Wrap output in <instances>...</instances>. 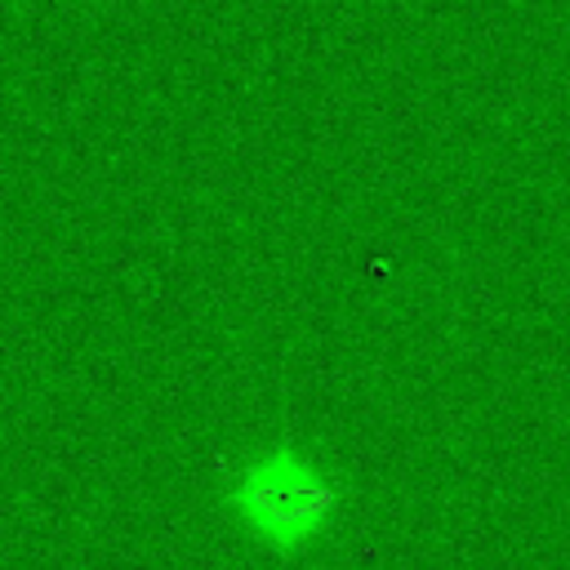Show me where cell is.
I'll return each instance as SVG.
<instances>
[{"label":"cell","instance_id":"1","mask_svg":"<svg viewBox=\"0 0 570 570\" xmlns=\"http://www.w3.org/2000/svg\"><path fill=\"white\" fill-rule=\"evenodd\" d=\"M227 503L245 521V530H254L276 552H289L325 530V521L334 517L338 490L303 454H294L289 445H276L232 481Z\"/></svg>","mask_w":570,"mask_h":570}]
</instances>
